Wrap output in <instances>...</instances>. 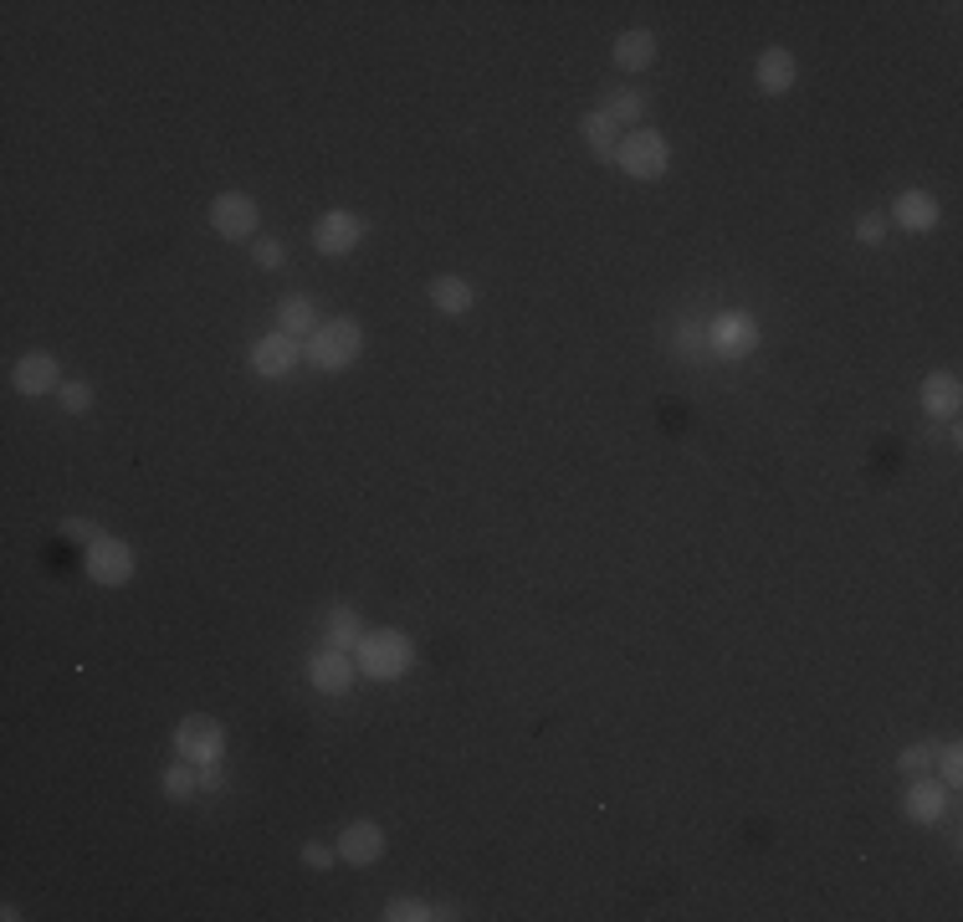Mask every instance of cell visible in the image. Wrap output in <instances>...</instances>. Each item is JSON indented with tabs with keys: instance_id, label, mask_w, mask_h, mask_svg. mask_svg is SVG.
Wrapping results in <instances>:
<instances>
[{
	"instance_id": "cell-1",
	"label": "cell",
	"mask_w": 963,
	"mask_h": 922,
	"mask_svg": "<svg viewBox=\"0 0 963 922\" xmlns=\"http://www.w3.org/2000/svg\"><path fill=\"white\" fill-rule=\"evenodd\" d=\"M410 640L400 631H370V636L359 640V671L374 676V682H395V676H406L410 671Z\"/></svg>"
},
{
	"instance_id": "cell-2",
	"label": "cell",
	"mask_w": 963,
	"mask_h": 922,
	"mask_svg": "<svg viewBox=\"0 0 963 922\" xmlns=\"http://www.w3.org/2000/svg\"><path fill=\"white\" fill-rule=\"evenodd\" d=\"M364 349V334H359L354 319H334V323H318V334L308 344V359L318 369H349Z\"/></svg>"
},
{
	"instance_id": "cell-3",
	"label": "cell",
	"mask_w": 963,
	"mask_h": 922,
	"mask_svg": "<svg viewBox=\"0 0 963 922\" xmlns=\"http://www.w3.org/2000/svg\"><path fill=\"white\" fill-rule=\"evenodd\" d=\"M666 159H672V149H666V139L651 134V129H636V134L621 139V149H615V165L626 169L630 180H661L666 175Z\"/></svg>"
},
{
	"instance_id": "cell-4",
	"label": "cell",
	"mask_w": 963,
	"mask_h": 922,
	"mask_svg": "<svg viewBox=\"0 0 963 922\" xmlns=\"http://www.w3.org/2000/svg\"><path fill=\"white\" fill-rule=\"evenodd\" d=\"M87 579L93 585H108V589H119L134 579V549L123 543V538H108L103 534L98 543H87Z\"/></svg>"
},
{
	"instance_id": "cell-5",
	"label": "cell",
	"mask_w": 963,
	"mask_h": 922,
	"mask_svg": "<svg viewBox=\"0 0 963 922\" xmlns=\"http://www.w3.org/2000/svg\"><path fill=\"white\" fill-rule=\"evenodd\" d=\"M174 749H180V758H190V764H216L220 749H226V728H220L216 718H205V713H190V718H180V728H174Z\"/></svg>"
},
{
	"instance_id": "cell-6",
	"label": "cell",
	"mask_w": 963,
	"mask_h": 922,
	"mask_svg": "<svg viewBox=\"0 0 963 922\" xmlns=\"http://www.w3.org/2000/svg\"><path fill=\"white\" fill-rule=\"evenodd\" d=\"M256 201L252 195H241V190H226V195H216L210 201V226H216V236H226V241H241V236H252L256 231Z\"/></svg>"
},
{
	"instance_id": "cell-7",
	"label": "cell",
	"mask_w": 963,
	"mask_h": 922,
	"mask_svg": "<svg viewBox=\"0 0 963 922\" xmlns=\"http://www.w3.org/2000/svg\"><path fill=\"white\" fill-rule=\"evenodd\" d=\"M708 349L723 354V359H744V354L759 349V323L748 319V313H723L708 328Z\"/></svg>"
},
{
	"instance_id": "cell-8",
	"label": "cell",
	"mask_w": 963,
	"mask_h": 922,
	"mask_svg": "<svg viewBox=\"0 0 963 922\" xmlns=\"http://www.w3.org/2000/svg\"><path fill=\"white\" fill-rule=\"evenodd\" d=\"M354 676H359V661L349 651H338V646H328V651H318L308 661V682L318 692H328V697H344V692L354 687Z\"/></svg>"
},
{
	"instance_id": "cell-9",
	"label": "cell",
	"mask_w": 963,
	"mask_h": 922,
	"mask_svg": "<svg viewBox=\"0 0 963 922\" xmlns=\"http://www.w3.org/2000/svg\"><path fill=\"white\" fill-rule=\"evenodd\" d=\"M359 241H364V220H359L354 211H328V216H318V226H313V247H318L323 256L354 252Z\"/></svg>"
},
{
	"instance_id": "cell-10",
	"label": "cell",
	"mask_w": 963,
	"mask_h": 922,
	"mask_svg": "<svg viewBox=\"0 0 963 922\" xmlns=\"http://www.w3.org/2000/svg\"><path fill=\"white\" fill-rule=\"evenodd\" d=\"M380 855H385V830L374 821H354L338 836V861H349V866H370Z\"/></svg>"
},
{
	"instance_id": "cell-11",
	"label": "cell",
	"mask_w": 963,
	"mask_h": 922,
	"mask_svg": "<svg viewBox=\"0 0 963 922\" xmlns=\"http://www.w3.org/2000/svg\"><path fill=\"white\" fill-rule=\"evenodd\" d=\"M298 338H288L282 328L277 334H267V338H256V349H252V369L256 374H267V380H282L292 364H298Z\"/></svg>"
},
{
	"instance_id": "cell-12",
	"label": "cell",
	"mask_w": 963,
	"mask_h": 922,
	"mask_svg": "<svg viewBox=\"0 0 963 922\" xmlns=\"http://www.w3.org/2000/svg\"><path fill=\"white\" fill-rule=\"evenodd\" d=\"M902 810H907V821H917V825L943 821V810H948V789L938 785L932 774H923V779H913V789H907Z\"/></svg>"
},
{
	"instance_id": "cell-13",
	"label": "cell",
	"mask_w": 963,
	"mask_h": 922,
	"mask_svg": "<svg viewBox=\"0 0 963 922\" xmlns=\"http://www.w3.org/2000/svg\"><path fill=\"white\" fill-rule=\"evenodd\" d=\"M11 380H16L21 395H47V390H57V380H62V364L51 359V354H26L16 369H11Z\"/></svg>"
},
{
	"instance_id": "cell-14",
	"label": "cell",
	"mask_w": 963,
	"mask_h": 922,
	"mask_svg": "<svg viewBox=\"0 0 963 922\" xmlns=\"http://www.w3.org/2000/svg\"><path fill=\"white\" fill-rule=\"evenodd\" d=\"M959 405H963L959 374L938 369V374H928V380H923V410H928L932 420H953V416H959Z\"/></svg>"
},
{
	"instance_id": "cell-15",
	"label": "cell",
	"mask_w": 963,
	"mask_h": 922,
	"mask_svg": "<svg viewBox=\"0 0 963 922\" xmlns=\"http://www.w3.org/2000/svg\"><path fill=\"white\" fill-rule=\"evenodd\" d=\"M892 220L902 231H932L938 226V201H932L928 190H902L892 205Z\"/></svg>"
},
{
	"instance_id": "cell-16",
	"label": "cell",
	"mask_w": 963,
	"mask_h": 922,
	"mask_svg": "<svg viewBox=\"0 0 963 922\" xmlns=\"http://www.w3.org/2000/svg\"><path fill=\"white\" fill-rule=\"evenodd\" d=\"M754 77H759V87L769 93V98H779V93H790V87H795V57H790L784 47H769L759 57Z\"/></svg>"
},
{
	"instance_id": "cell-17",
	"label": "cell",
	"mask_w": 963,
	"mask_h": 922,
	"mask_svg": "<svg viewBox=\"0 0 963 922\" xmlns=\"http://www.w3.org/2000/svg\"><path fill=\"white\" fill-rule=\"evenodd\" d=\"M657 62V36L651 32H626L615 41V68L621 72H641Z\"/></svg>"
},
{
	"instance_id": "cell-18",
	"label": "cell",
	"mask_w": 963,
	"mask_h": 922,
	"mask_svg": "<svg viewBox=\"0 0 963 922\" xmlns=\"http://www.w3.org/2000/svg\"><path fill=\"white\" fill-rule=\"evenodd\" d=\"M579 134H585V144H590V154H600V159H615V149H621V139H615V118H610L605 108H594V113H585V123H579Z\"/></svg>"
},
{
	"instance_id": "cell-19",
	"label": "cell",
	"mask_w": 963,
	"mask_h": 922,
	"mask_svg": "<svg viewBox=\"0 0 963 922\" xmlns=\"http://www.w3.org/2000/svg\"><path fill=\"white\" fill-rule=\"evenodd\" d=\"M277 328L288 338H313L318 334V313H313V302L308 298H288L282 302V313H277Z\"/></svg>"
},
{
	"instance_id": "cell-20",
	"label": "cell",
	"mask_w": 963,
	"mask_h": 922,
	"mask_svg": "<svg viewBox=\"0 0 963 922\" xmlns=\"http://www.w3.org/2000/svg\"><path fill=\"white\" fill-rule=\"evenodd\" d=\"M605 113L615 118V129H641V118H646V93H636V87H615L605 103Z\"/></svg>"
},
{
	"instance_id": "cell-21",
	"label": "cell",
	"mask_w": 963,
	"mask_h": 922,
	"mask_svg": "<svg viewBox=\"0 0 963 922\" xmlns=\"http://www.w3.org/2000/svg\"><path fill=\"white\" fill-rule=\"evenodd\" d=\"M431 302H436L441 313H467L472 308V283L467 277H436L431 283Z\"/></svg>"
},
{
	"instance_id": "cell-22",
	"label": "cell",
	"mask_w": 963,
	"mask_h": 922,
	"mask_svg": "<svg viewBox=\"0 0 963 922\" xmlns=\"http://www.w3.org/2000/svg\"><path fill=\"white\" fill-rule=\"evenodd\" d=\"M195 789H201V764L180 758V764H169V769H165V794L174 800V805L195 800Z\"/></svg>"
},
{
	"instance_id": "cell-23",
	"label": "cell",
	"mask_w": 963,
	"mask_h": 922,
	"mask_svg": "<svg viewBox=\"0 0 963 922\" xmlns=\"http://www.w3.org/2000/svg\"><path fill=\"white\" fill-rule=\"evenodd\" d=\"M359 640H364L359 615L349 610V604H338L334 615H328V646H338V651H359Z\"/></svg>"
},
{
	"instance_id": "cell-24",
	"label": "cell",
	"mask_w": 963,
	"mask_h": 922,
	"mask_svg": "<svg viewBox=\"0 0 963 922\" xmlns=\"http://www.w3.org/2000/svg\"><path fill=\"white\" fill-rule=\"evenodd\" d=\"M932 764H938V743H913V749H902V754H896V769L907 774V779L932 774Z\"/></svg>"
},
{
	"instance_id": "cell-25",
	"label": "cell",
	"mask_w": 963,
	"mask_h": 922,
	"mask_svg": "<svg viewBox=\"0 0 963 922\" xmlns=\"http://www.w3.org/2000/svg\"><path fill=\"white\" fill-rule=\"evenodd\" d=\"M385 918L389 922H425V918H441L436 907H425V902H416V897H395V902L385 907Z\"/></svg>"
},
{
	"instance_id": "cell-26",
	"label": "cell",
	"mask_w": 963,
	"mask_h": 922,
	"mask_svg": "<svg viewBox=\"0 0 963 922\" xmlns=\"http://www.w3.org/2000/svg\"><path fill=\"white\" fill-rule=\"evenodd\" d=\"M57 395H62V410H68V416H83L87 405H93V385H87V380H68Z\"/></svg>"
},
{
	"instance_id": "cell-27",
	"label": "cell",
	"mask_w": 963,
	"mask_h": 922,
	"mask_svg": "<svg viewBox=\"0 0 963 922\" xmlns=\"http://www.w3.org/2000/svg\"><path fill=\"white\" fill-rule=\"evenodd\" d=\"M252 256H256V267L277 272V267H282V262H288V247H282V241H272V236H267V241H256V252H252Z\"/></svg>"
},
{
	"instance_id": "cell-28",
	"label": "cell",
	"mask_w": 963,
	"mask_h": 922,
	"mask_svg": "<svg viewBox=\"0 0 963 922\" xmlns=\"http://www.w3.org/2000/svg\"><path fill=\"white\" fill-rule=\"evenodd\" d=\"M938 769H943V785H959L963 758H959V749H953V743H943V749H938Z\"/></svg>"
},
{
	"instance_id": "cell-29",
	"label": "cell",
	"mask_w": 963,
	"mask_h": 922,
	"mask_svg": "<svg viewBox=\"0 0 963 922\" xmlns=\"http://www.w3.org/2000/svg\"><path fill=\"white\" fill-rule=\"evenodd\" d=\"M881 236H887V216H862V220H856V241L877 247Z\"/></svg>"
},
{
	"instance_id": "cell-30",
	"label": "cell",
	"mask_w": 963,
	"mask_h": 922,
	"mask_svg": "<svg viewBox=\"0 0 963 922\" xmlns=\"http://www.w3.org/2000/svg\"><path fill=\"white\" fill-rule=\"evenodd\" d=\"M62 534H68V538H83V543H98L103 528H98V523H87V518H68V523H62Z\"/></svg>"
},
{
	"instance_id": "cell-31",
	"label": "cell",
	"mask_w": 963,
	"mask_h": 922,
	"mask_svg": "<svg viewBox=\"0 0 963 922\" xmlns=\"http://www.w3.org/2000/svg\"><path fill=\"white\" fill-rule=\"evenodd\" d=\"M334 855H338V851H328L323 840H308V846H303V861H308V866H313V872H323V866H334Z\"/></svg>"
},
{
	"instance_id": "cell-32",
	"label": "cell",
	"mask_w": 963,
	"mask_h": 922,
	"mask_svg": "<svg viewBox=\"0 0 963 922\" xmlns=\"http://www.w3.org/2000/svg\"><path fill=\"white\" fill-rule=\"evenodd\" d=\"M220 785V758L216 764H201V789H216Z\"/></svg>"
}]
</instances>
